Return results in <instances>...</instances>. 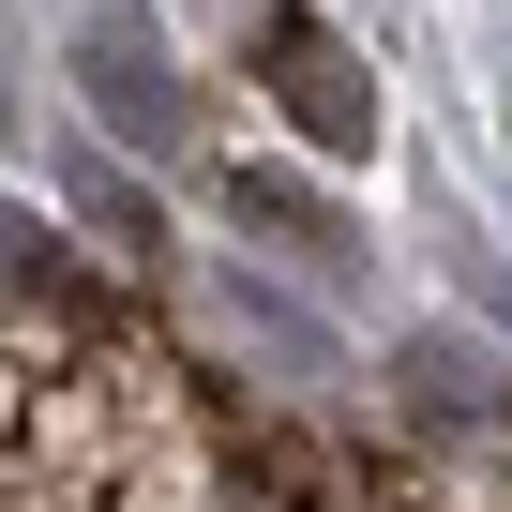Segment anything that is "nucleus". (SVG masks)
Returning <instances> with one entry per match:
<instances>
[{"mask_svg":"<svg viewBox=\"0 0 512 512\" xmlns=\"http://www.w3.org/2000/svg\"><path fill=\"white\" fill-rule=\"evenodd\" d=\"M76 211H91V226H106V241L136 256V272H151V256H166V211H151V196H121L106 166H76Z\"/></svg>","mask_w":512,"mask_h":512,"instance_id":"nucleus-6","label":"nucleus"},{"mask_svg":"<svg viewBox=\"0 0 512 512\" xmlns=\"http://www.w3.org/2000/svg\"><path fill=\"white\" fill-rule=\"evenodd\" d=\"M0 317H76V332H91V317H121V302L76 272V241H61V226L0 211Z\"/></svg>","mask_w":512,"mask_h":512,"instance_id":"nucleus-4","label":"nucleus"},{"mask_svg":"<svg viewBox=\"0 0 512 512\" xmlns=\"http://www.w3.org/2000/svg\"><path fill=\"white\" fill-rule=\"evenodd\" d=\"M0 512H211L181 362H151L121 317H61L46 347L0 332Z\"/></svg>","mask_w":512,"mask_h":512,"instance_id":"nucleus-1","label":"nucleus"},{"mask_svg":"<svg viewBox=\"0 0 512 512\" xmlns=\"http://www.w3.org/2000/svg\"><path fill=\"white\" fill-rule=\"evenodd\" d=\"M226 211H241V226H287V241H317V256H347V211H332L317 181H287V166H226Z\"/></svg>","mask_w":512,"mask_h":512,"instance_id":"nucleus-5","label":"nucleus"},{"mask_svg":"<svg viewBox=\"0 0 512 512\" xmlns=\"http://www.w3.org/2000/svg\"><path fill=\"white\" fill-rule=\"evenodd\" d=\"M76 91H91L136 151L196 136V91H181V61H166V31H151V16H91V31H76Z\"/></svg>","mask_w":512,"mask_h":512,"instance_id":"nucleus-3","label":"nucleus"},{"mask_svg":"<svg viewBox=\"0 0 512 512\" xmlns=\"http://www.w3.org/2000/svg\"><path fill=\"white\" fill-rule=\"evenodd\" d=\"M0 151H16V61H0Z\"/></svg>","mask_w":512,"mask_h":512,"instance_id":"nucleus-7","label":"nucleus"},{"mask_svg":"<svg viewBox=\"0 0 512 512\" xmlns=\"http://www.w3.org/2000/svg\"><path fill=\"white\" fill-rule=\"evenodd\" d=\"M241 76L287 106V136H302V151H332V166H362V151H377V76H362V46H347L332 16H302V0H256V16H241Z\"/></svg>","mask_w":512,"mask_h":512,"instance_id":"nucleus-2","label":"nucleus"}]
</instances>
